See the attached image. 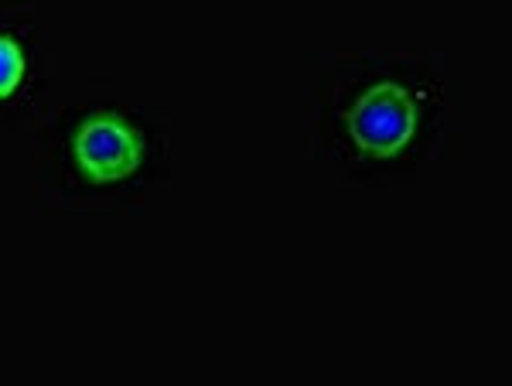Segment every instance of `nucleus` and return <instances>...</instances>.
Instances as JSON below:
<instances>
[{
	"label": "nucleus",
	"instance_id": "f257e3e1",
	"mask_svg": "<svg viewBox=\"0 0 512 386\" xmlns=\"http://www.w3.org/2000/svg\"><path fill=\"white\" fill-rule=\"evenodd\" d=\"M472 123L458 59L414 48L308 55V144L338 185H414L451 164Z\"/></svg>",
	"mask_w": 512,
	"mask_h": 386
},
{
	"label": "nucleus",
	"instance_id": "f03ea898",
	"mask_svg": "<svg viewBox=\"0 0 512 386\" xmlns=\"http://www.w3.org/2000/svg\"><path fill=\"white\" fill-rule=\"evenodd\" d=\"M175 127L161 106L82 96L35 120V192L48 216L140 209L171 178Z\"/></svg>",
	"mask_w": 512,
	"mask_h": 386
},
{
	"label": "nucleus",
	"instance_id": "7ed1b4c3",
	"mask_svg": "<svg viewBox=\"0 0 512 386\" xmlns=\"http://www.w3.org/2000/svg\"><path fill=\"white\" fill-rule=\"evenodd\" d=\"M48 65L35 0H0V127L14 130L48 110Z\"/></svg>",
	"mask_w": 512,
	"mask_h": 386
}]
</instances>
